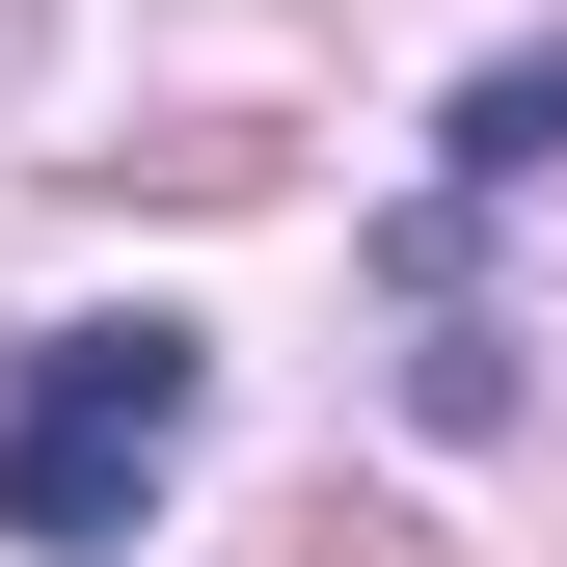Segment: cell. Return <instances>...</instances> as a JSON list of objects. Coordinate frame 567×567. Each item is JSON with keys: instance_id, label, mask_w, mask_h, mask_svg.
<instances>
[{"instance_id": "6da1fadb", "label": "cell", "mask_w": 567, "mask_h": 567, "mask_svg": "<svg viewBox=\"0 0 567 567\" xmlns=\"http://www.w3.org/2000/svg\"><path fill=\"white\" fill-rule=\"evenodd\" d=\"M189 433H217V351H189V324H28V351H0V540L109 567L189 486Z\"/></svg>"}, {"instance_id": "7a4b0ae2", "label": "cell", "mask_w": 567, "mask_h": 567, "mask_svg": "<svg viewBox=\"0 0 567 567\" xmlns=\"http://www.w3.org/2000/svg\"><path fill=\"white\" fill-rule=\"evenodd\" d=\"M433 163H460V189H540V163H567V54H486V82H460V135H433Z\"/></svg>"}, {"instance_id": "3957f363", "label": "cell", "mask_w": 567, "mask_h": 567, "mask_svg": "<svg viewBox=\"0 0 567 567\" xmlns=\"http://www.w3.org/2000/svg\"><path fill=\"white\" fill-rule=\"evenodd\" d=\"M324 567H433V540H405V514H324Z\"/></svg>"}]
</instances>
